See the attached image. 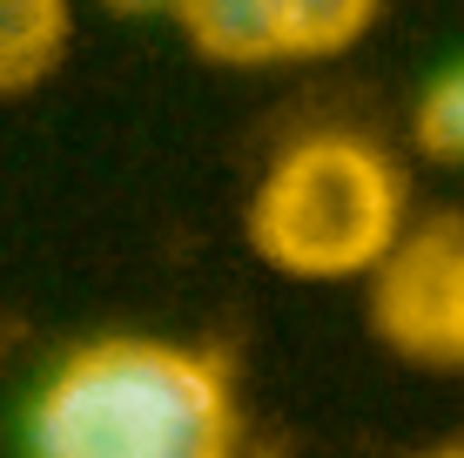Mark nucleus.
<instances>
[{
  "instance_id": "f257e3e1",
  "label": "nucleus",
  "mask_w": 464,
  "mask_h": 458,
  "mask_svg": "<svg viewBox=\"0 0 464 458\" xmlns=\"http://www.w3.org/2000/svg\"><path fill=\"white\" fill-rule=\"evenodd\" d=\"M243 404L222 357L169 337H94L41 377L27 458H236Z\"/></svg>"
},
{
  "instance_id": "f03ea898",
  "label": "nucleus",
  "mask_w": 464,
  "mask_h": 458,
  "mask_svg": "<svg viewBox=\"0 0 464 458\" xmlns=\"http://www.w3.org/2000/svg\"><path fill=\"white\" fill-rule=\"evenodd\" d=\"M404 229V176L363 135H310L283 149L249 202L256 257L296 283L377 277Z\"/></svg>"
},
{
  "instance_id": "7ed1b4c3",
  "label": "nucleus",
  "mask_w": 464,
  "mask_h": 458,
  "mask_svg": "<svg viewBox=\"0 0 464 458\" xmlns=\"http://www.w3.org/2000/svg\"><path fill=\"white\" fill-rule=\"evenodd\" d=\"M371 330L411 365L464 377V210H438L397 236L371 277Z\"/></svg>"
},
{
  "instance_id": "20e7f679",
  "label": "nucleus",
  "mask_w": 464,
  "mask_h": 458,
  "mask_svg": "<svg viewBox=\"0 0 464 458\" xmlns=\"http://www.w3.org/2000/svg\"><path fill=\"white\" fill-rule=\"evenodd\" d=\"M188 47L216 68H269L296 61V27L290 0H175Z\"/></svg>"
},
{
  "instance_id": "39448f33",
  "label": "nucleus",
  "mask_w": 464,
  "mask_h": 458,
  "mask_svg": "<svg viewBox=\"0 0 464 458\" xmlns=\"http://www.w3.org/2000/svg\"><path fill=\"white\" fill-rule=\"evenodd\" d=\"M74 34L68 0H0V94H27L61 68Z\"/></svg>"
},
{
  "instance_id": "423d86ee",
  "label": "nucleus",
  "mask_w": 464,
  "mask_h": 458,
  "mask_svg": "<svg viewBox=\"0 0 464 458\" xmlns=\"http://www.w3.org/2000/svg\"><path fill=\"white\" fill-rule=\"evenodd\" d=\"M411 141H418L424 162L464 169V61H451V68L418 94V108H411Z\"/></svg>"
},
{
  "instance_id": "0eeeda50",
  "label": "nucleus",
  "mask_w": 464,
  "mask_h": 458,
  "mask_svg": "<svg viewBox=\"0 0 464 458\" xmlns=\"http://www.w3.org/2000/svg\"><path fill=\"white\" fill-rule=\"evenodd\" d=\"M383 0H290V27H296V61L310 54H343L350 41H363V27L377 21Z\"/></svg>"
},
{
  "instance_id": "6e6552de",
  "label": "nucleus",
  "mask_w": 464,
  "mask_h": 458,
  "mask_svg": "<svg viewBox=\"0 0 464 458\" xmlns=\"http://www.w3.org/2000/svg\"><path fill=\"white\" fill-rule=\"evenodd\" d=\"M108 7H115V14H155V7H169L175 14V0H108Z\"/></svg>"
},
{
  "instance_id": "1a4fd4ad",
  "label": "nucleus",
  "mask_w": 464,
  "mask_h": 458,
  "mask_svg": "<svg viewBox=\"0 0 464 458\" xmlns=\"http://www.w3.org/2000/svg\"><path fill=\"white\" fill-rule=\"evenodd\" d=\"M424 458H464V438H458V445H438V452H424Z\"/></svg>"
}]
</instances>
